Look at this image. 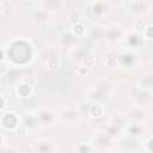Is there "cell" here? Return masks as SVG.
<instances>
[{
  "label": "cell",
  "instance_id": "6da1fadb",
  "mask_svg": "<svg viewBox=\"0 0 153 153\" xmlns=\"http://www.w3.org/2000/svg\"><path fill=\"white\" fill-rule=\"evenodd\" d=\"M102 112H103V109L100 105H93L92 108H91V115L93 117H98L102 115Z\"/></svg>",
  "mask_w": 153,
  "mask_h": 153
},
{
  "label": "cell",
  "instance_id": "7a4b0ae2",
  "mask_svg": "<svg viewBox=\"0 0 153 153\" xmlns=\"http://www.w3.org/2000/svg\"><path fill=\"white\" fill-rule=\"evenodd\" d=\"M48 65H49V68H50V70H57V68L60 67V61H59L57 59L53 57V59H50V60L48 61Z\"/></svg>",
  "mask_w": 153,
  "mask_h": 153
},
{
  "label": "cell",
  "instance_id": "3957f363",
  "mask_svg": "<svg viewBox=\"0 0 153 153\" xmlns=\"http://www.w3.org/2000/svg\"><path fill=\"white\" fill-rule=\"evenodd\" d=\"M80 19V16H79V13L77 12V11H73L70 13V20L71 22H78Z\"/></svg>",
  "mask_w": 153,
  "mask_h": 153
},
{
  "label": "cell",
  "instance_id": "277c9868",
  "mask_svg": "<svg viewBox=\"0 0 153 153\" xmlns=\"http://www.w3.org/2000/svg\"><path fill=\"white\" fill-rule=\"evenodd\" d=\"M84 62L86 63V67H87V66H92V65L95 63V61H93V59H92L91 56H87V57L84 60Z\"/></svg>",
  "mask_w": 153,
  "mask_h": 153
},
{
  "label": "cell",
  "instance_id": "5b68a950",
  "mask_svg": "<svg viewBox=\"0 0 153 153\" xmlns=\"http://www.w3.org/2000/svg\"><path fill=\"white\" fill-rule=\"evenodd\" d=\"M135 28H136L138 30H142V29L145 28V23L142 22V20H139V22L135 23Z\"/></svg>",
  "mask_w": 153,
  "mask_h": 153
},
{
  "label": "cell",
  "instance_id": "8992f818",
  "mask_svg": "<svg viewBox=\"0 0 153 153\" xmlns=\"http://www.w3.org/2000/svg\"><path fill=\"white\" fill-rule=\"evenodd\" d=\"M107 65H108L109 67H115V66H116V62H112L111 56H109L108 59H107Z\"/></svg>",
  "mask_w": 153,
  "mask_h": 153
}]
</instances>
